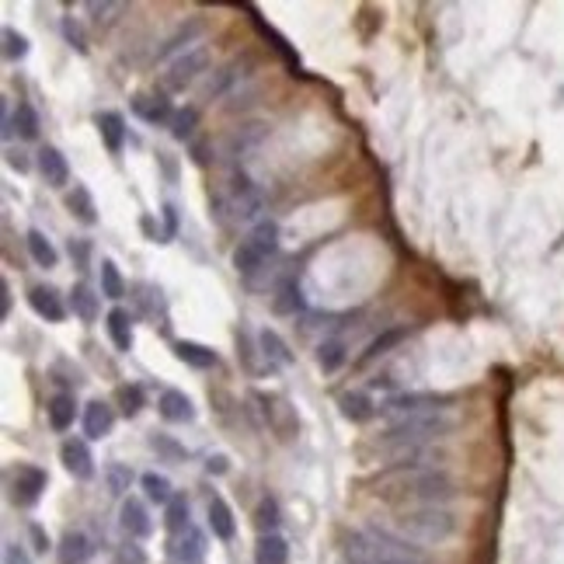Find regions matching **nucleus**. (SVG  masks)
Returning a JSON list of instances; mask_svg holds the SVG:
<instances>
[{
	"mask_svg": "<svg viewBox=\"0 0 564 564\" xmlns=\"http://www.w3.org/2000/svg\"><path fill=\"white\" fill-rule=\"evenodd\" d=\"M373 491L391 505L425 509L453 498V478L439 467H391L373 478Z\"/></svg>",
	"mask_w": 564,
	"mask_h": 564,
	"instance_id": "obj_1",
	"label": "nucleus"
},
{
	"mask_svg": "<svg viewBox=\"0 0 564 564\" xmlns=\"http://www.w3.org/2000/svg\"><path fill=\"white\" fill-rule=\"evenodd\" d=\"M345 561L349 564H429L425 554L407 544L401 536H394L391 529H363L352 533L345 544Z\"/></svg>",
	"mask_w": 564,
	"mask_h": 564,
	"instance_id": "obj_2",
	"label": "nucleus"
},
{
	"mask_svg": "<svg viewBox=\"0 0 564 564\" xmlns=\"http://www.w3.org/2000/svg\"><path fill=\"white\" fill-rule=\"evenodd\" d=\"M456 520L443 505H425V509H404L394 520V536L407 544H443L453 536Z\"/></svg>",
	"mask_w": 564,
	"mask_h": 564,
	"instance_id": "obj_3",
	"label": "nucleus"
},
{
	"mask_svg": "<svg viewBox=\"0 0 564 564\" xmlns=\"http://www.w3.org/2000/svg\"><path fill=\"white\" fill-rule=\"evenodd\" d=\"M205 67H209V52L202 45H196V49H189L185 56H178L167 67V74L161 77V87L164 91H185L199 74H205Z\"/></svg>",
	"mask_w": 564,
	"mask_h": 564,
	"instance_id": "obj_4",
	"label": "nucleus"
},
{
	"mask_svg": "<svg viewBox=\"0 0 564 564\" xmlns=\"http://www.w3.org/2000/svg\"><path fill=\"white\" fill-rule=\"evenodd\" d=\"M439 404H449V398H432V394H401V398H391V401L380 404V415L401 422V418H415V415H439L443 407Z\"/></svg>",
	"mask_w": 564,
	"mask_h": 564,
	"instance_id": "obj_5",
	"label": "nucleus"
},
{
	"mask_svg": "<svg viewBox=\"0 0 564 564\" xmlns=\"http://www.w3.org/2000/svg\"><path fill=\"white\" fill-rule=\"evenodd\" d=\"M45 491V471L36 463H18L11 474V498L14 505H36Z\"/></svg>",
	"mask_w": 564,
	"mask_h": 564,
	"instance_id": "obj_6",
	"label": "nucleus"
},
{
	"mask_svg": "<svg viewBox=\"0 0 564 564\" xmlns=\"http://www.w3.org/2000/svg\"><path fill=\"white\" fill-rule=\"evenodd\" d=\"M205 558V536L199 526H189L171 540V564H199Z\"/></svg>",
	"mask_w": 564,
	"mask_h": 564,
	"instance_id": "obj_7",
	"label": "nucleus"
},
{
	"mask_svg": "<svg viewBox=\"0 0 564 564\" xmlns=\"http://www.w3.org/2000/svg\"><path fill=\"white\" fill-rule=\"evenodd\" d=\"M60 460H63V467L74 474V478H94V456H91V449H87V439H67V443L60 446Z\"/></svg>",
	"mask_w": 564,
	"mask_h": 564,
	"instance_id": "obj_8",
	"label": "nucleus"
},
{
	"mask_svg": "<svg viewBox=\"0 0 564 564\" xmlns=\"http://www.w3.org/2000/svg\"><path fill=\"white\" fill-rule=\"evenodd\" d=\"M28 303H32V310L45 318L49 324H60L67 318V303H63V296L52 289V286H32L28 289Z\"/></svg>",
	"mask_w": 564,
	"mask_h": 564,
	"instance_id": "obj_9",
	"label": "nucleus"
},
{
	"mask_svg": "<svg viewBox=\"0 0 564 564\" xmlns=\"http://www.w3.org/2000/svg\"><path fill=\"white\" fill-rule=\"evenodd\" d=\"M39 174L45 178L49 189H63L70 181V164L56 147H42L39 150Z\"/></svg>",
	"mask_w": 564,
	"mask_h": 564,
	"instance_id": "obj_10",
	"label": "nucleus"
},
{
	"mask_svg": "<svg viewBox=\"0 0 564 564\" xmlns=\"http://www.w3.org/2000/svg\"><path fill=\"white\" fill-rule=\"evenodd\" d=\"M119 520H122V529L129 533V536H150L154 533V523H150V512H147V505L140 502V498H125L122 502V512H119Z\"/></svg>",
	"mask_w": 564,
	"mask_h": 564,
	"instance_id": "obj_11",
	"label": "nucleus"
},
{
	"mask_svg": "<svg viewBox=\"0 0 564 564\" xmlns=\"http://www.w3.org/2000/svg\"><path fill=\"white\" fill-rule=\"evenodd\" d=\"M116 425V411L105 401H91L84 407V436L87 439H105Z\"/></svg>",
	"mask_w": 564,
	"mask_h": 564,
	"instance_id": "obj_12",
	"label": "nucleus"
},
{
	"mask_svg": "<svg viewBox=\"0 0 564 564\" xmlns=\"http://www.w3.org/2000/svg\"><path fill=\"white\" fill-rule=\"evenodd\" d=\"M133 112L147 125H164V122L171 119V101L164 94H136L133 98Z\"/></svg>",
	"mask_w": 564,
	"mask_h": 564,
	"instance_id": "obj_13",
	"label": "nucleus"
},
{
	"mask_svg": "<svg viewBox=\"0 0 564 564\" xmlns=\"http://www.w3.org/2000/svg\"><path fill=\"white\" fill-rule=\"evenodd\" d=\"M209 529H213V536H220V540H234V533H238V523H234V512H230V505L220 498V495H213L209 498Z\"/></svg>",
	"mask_w": 564,
	"mask_h": 564,
	"instance_id": "obj_14",
	"label": "nucleus"
},
{
	"mask_svg": "<svg viewBox=\"0 0 564 564\" xmlns=\"http://www.w3.org/2000/svg\"><path fill=\"white\" fill-rule=\"evenodd\" d=\"M230 196H234V209H238V216H244V220H251V216H258V213H262V196L254 192V185H251L244 174H234V189H230Z\"/></svg>",
	"mask_w": 564,
	"mask_h": 564,
	"instance_id": "obj_15",
	"label": "nucleus"
},
{
	"mask_svg": "<svg viewBox=\"0 0 564 564\" xmlns=\"http://www.w3.org/2000/svg\"><path fill=\"white\" fill-rule=\"evenodd\" d=\"M289 558V544L279 533H262L254 544V564H286Z\"/></svg>",
	"mask_w": 564,
	"mask_h": 564,
	"instance_id": "obj_16",
	"label": "nucleus"
},
{
	"mask_svg": "<svg viewBox=\"0 0 564 564\" xmlns=\"http://www.w3.org/2000/svg\"><path fill=\"white\" fill-rule=\"evenodd\" d=\"M94 122H98V133H101L105 147H109L112 154H119L122 143H125V119H122L119 112H98Z\"/></svg>",
	"mask_w": 564,
	"mask_h": 564,
	"instance_id": "obj_17",
	"label": "nucleus"
},
{
	"mask_svg": "<svg viewBox=\"0 0 564 564\" xmlns=\"http://www.w3.org/2000/svg\"><path fill=\"white\" fill-rule=\"evenodd\" d=\"M157 407H161L164 422H192L196 418V407H192V401L181 391H164Z\"/></svg>",
	"mask_w": 564,
	"mask_h": 564,
	"instance_id": "obj_18",
	"label": "nucleus"
},
{
	"mask_svg": "<svg viewBox=\"0 0 564 564\" xmlns=\"http://www.w3.org/2000/svg\"><path fill=\"white\" fill-rule=\"evenodd\" d=\"M174 356L185 366H192V369H213V366L220 363V356H216L213 349L199 345V342H178V345H174Z\"/></svg>",
	"mask_w": 564,
	"mask_h": 564,
	"instance_id": "obj_19",
	"label": "nucleus"
},
{
	"mask_svg": "<svg viewBox=\"0 0 564 564\" xmlns=\"http://www.w3.org/2000/svg\"><path fill=\"white\" fill-rule=\"evenodd\" d=\"M109 338H112V345L119 349V352H129L133 349V318H129V310H109Z\"/></svg>",
	"mask_w": 564,
	"mask_h": 564,
	"instance_id": "obj_20",
	"label": "nucleus"
},
{
	"mask_svg": "<svg viewBox=\"0 0 564 564\" xmlns=\"http://www.w3.org/2000/svg\"><path fill=\"white\" fill-rule=\"evenodd\" d=\"M45 411H49V425L56 432H67L74 425V418H77V401H74V394H56Z\"/></svg>",
	"mask_w": 564,
	"mask_h": 564,
	"instance_id": "obj_21",
	"label": "nucleus"
},
{
	"mask_svg": "<svg viewBox=\"0 0 564 564\" xmlns=\"http://www.w3.org/2000/svg\"><path fill=\"white\" fill-rule=\"evenodd\" d=\"M258 345H262V356L269 359V366H289L293 363V352H289V345L279 338V331L265 327V331L258 334Z\"/></svg>",
	"mask_w": 564,
	"mask_h": 564,
	"instance_id": "obj_22",
	"label": "nucleus"
},
{
	"mask_svg": "<svg viewBox=\"0 0 564 564\" xmlns=\"http://www.w3.org/2000/svg\"><path fill=\"white\" fill-rule=\"evenodd\" d=\"M265 262H269V254H265L258 244L251 241V238H247V241H241V247L234 251V269H238L241 276H254V272H258Z\"/></svg>",
	"mask_w": 564,
	"mask_h": 564,
	"instance_id": "obj_23",
	"label": "nucleus"
},
{
	"mask_svg": "<svg viewBox=\"0 0 564 564\" xmlns=\"http://www.w3.org/2000/svg\"><path fill=\"white\" fill-rule=\"evenodd\" d=\"M25 244H28V254H32V262L39 265V269H56V262H60V254H56V247H52V241L42 234V230H28V238H25Z\"/></svg>",
	"mask_w": 564,
	"mask_h": 564,
	"instance_id": "obj_24",
	"label": "nucleus"
},
{
	"mask_svg": "<svg viewBox=\"0 0 564 564\" xmlns=\"http://www.w3.org/2000/svg\"><path fill=\"white\" fill-rule=\"evenodd\" d=\"M67 209L81 220L84 227H94L98 223V209H94V199H91V192L84 189V185H74V192L67 196Z\"/></svg>",
	"mask_w": 564,
	"mask_h": 564,
	"instance_id": "obj_25",
	"label": "nucleus"
},
{
	"mask_svg": "<svg viewBox=\"0 0 564 564\" xmlns=\"http://www.w3.org/2000/svg\"><path fill=\"white\" fill-rule=\"evenodd\" d=\"M91 558V540L84 533H67L60 540V564H84Z\"/></svg>",
	"mask_w": 564,
	"mask_h": 564,
	"instance_id": "obj_26",
	"label": "nucleus"
},
{
	"mask_svg": "<svg viewBox=\"0 0 564 564\" xmlns=\"http://www.w3.org/2000/svg\"><path fill=\"white\" fill-rule=\"evenodd\" d=\"M70 307H74V314H77L84 324L98 321V296H94L84 282H77V286L70 289Z\"/></svg>",
	"mask_w": 564,
	"mask_h": 564,
	"instance_id": "obj_27",
	"label": "nucleus"
},
{
	"mask_svg": "<svg viewBox=\"0 0 564 564\" xmlns=\"http://www.w3.org/2000/svg\"><path fill=\"white\" fill-rule=\"evenodd\" d=\"M18 129V136L21 140H36L39 136V112L28 105V101H21L18 109H14V116H11V133Z\"/></svg>",
	"mask_w": 564,
	"mask_h": 564,
	"instance_id": "obj_28",
	"label": "nucleus"
},
{
	"mask_svg": "<svg viewBox=\"0 0 564 564\" xmlns=\"http://www.w3.org/2000/svg\"><path fill=\"white\" fill-rule=\"evenodd\" d=\"M407 331H411V327H391V331H383L380 338H373V342H369V349H366L363 363H373V359L387 356L394 345H401L404 338H407Z\"/></svg>",
	"mask_w": 564,
	"mask_h": 564,
	"instance_id": "obj_29",
	"label": "nucleus"
},
{
	"mask_svg": "<svg viewBox=\"0 0 564 564\" xmlns=\"http://www.w3.org/2000/svg\"><path fill=\"white\" fill-rule=\"evenodd\" d=\"M164 526L171 529V536H178V533H185L189 529V498L185 495H174L171 498V505L164 509Z\"/></svg>",
	"mask_w": 564,
	"mask_h": 564,
	"instance_id": "obj_30",
	"label": "nucleus"
},
{
	"mask_svg": "<svg viewBox=\"0 0 564 564\" xmlns=\"http://www.w3.org/2000/svg\"><path fill=\"white\" fill-rule=\"evenodd\" d=\"M338 407H342V415H345L349 422H366V418H373V411H376V404L369 401L366 394H342V398H338Z\"/></svg>",
	"mask_w": 564,
	"mask_h": 564,
	"instance_id": "obj_31",
	"label": "nucleus"
},
{
	"mask_svg": "<svg viewBox=\"0 0 564 564\" xmlns=\"http://www.w3.org/2000/svg\"><path fill=\"white\" fill-rule=\"evenodd\" d=\"M199 32H202V21H199V18H192L189 25H181V28H178V32H174V36H171V39H167L161 49H157V60L171 56V52H178V49H185V45H192V39H196Z\"/></svg>",
	"mask_w": 564,
	"mask_h": 564,
	"instance_id": "obj_32",
	"label": "nucleus"
},
{
	"mask_svg": "<svg viewBox=\"0 0 564 564\" xmlns=\"http://www.w3.org/2000/svg\"><path fill=\"white\" fill-rule=\"evenodd\" d=\"M140 484H143V491H147L150 502H157V505H164V509L171 505L174 491H171V481H167V478H161V474H143Z\"/></svg>",
	"mask_w": 564,
	"mask_h": 564,
	"instance_id": "obj_33",
	"label": "nucleus"
},
{
	"mask_svg": "<svg viewBox=\"0 0 564 564\" xmlns=\"http://www.w3.org/2000/svg\"><path fill=\"white\" fill-rule=\"evenodd\" d=\"M101 296H109V300H122L125 296V282H122L119 269H116V262H101Z\"/></svg>",
	"mask_w": 564,
	"mask_h": 564,
	"instance_id": "obj_34",
	"label": "nucleus"
},
{
	"mask_svg": "<svg viewBox=\"0 0 564 564\" xmlns=\"http://www.w3.org/2000/svg\"><path fill=\"white\" fill-rule=\"evenodd\" d=\"M342 363H345V345L342 342L331 338V342H324L321 349H318V366H321L324 373H334Z\"/></svg>",
	"mask_w": 564,
	"mask_h": 564,
	"instance_id": "obj_35",
	"label": "nucleus"
},
{
	"mask_svg": "<svg viewBox=\"0 0 564 564\" xmlns=\"http://www.w3.org/2000/svg\"><path fill=\"white\" fill-rule=\"evenodd\" d=\"M254 523H258L262 533H276V526H279V502L276 498H262V505L254 512Z\"/></svg>",
	"mask_w": 564,
	"mask_h": 564,
	"instance_id": "obj_36",
	"label": "nucleus"
},
{
	"mask_svg": "<svg viewBox=\"0 0 564 564\" xmlns=\"http://www.w3.org/2000/svg\"><path fill=\"white\" fill-rule=\"evenodd\" d=\"M28 56V39L25 36H18L14 28H4V60H25Z\"/></svg>",
	"mask_w": 564,
	"mask_h": 564,
	"instance_id": "obj_37",
	"label": "nucleus"
},
{
	"mask_svg": "<svg viewBox=\"0 0 564 564\" xmlns=\"http://www.w3.org/2000/svg\"><path fill=\"white\" fill-rule=\"evenodd\" d=\"M150 446H154L161 456H167L171 463H181V460H185V446H178L171 436H164V432H154V436H150Z\"/></svg>",
	"mask_w": 564,
	"mask_h": 564,
	"instance_id": "obj_38",
	"label": "nucleus"
},
{
	"mask_svg": "<svg viewBox=\"0 0 564 564\" xmlns=\"http://www.w3.org/2000/svg\"><path fill=\"white\" fill-rule=\"evenodd\" d=\"M119 404H122V415H140V407H143V387H136V383H125L119 387Z\"/></svg>",
	"mask_w": 564,
	"mask_h": 564,
	"instance_id": "obj_39",
	"label": "nucleus"
},
{
	"mask_svg": "<svg viewBox=\"0 0 564 564\" xmlns=\"http://www.w3.org/2000/svg\"><path fill=\"white\" fill-rule=\"evenodd\" d=\"M293 310H300V293L293 282H282L279 296H276V314H293Z\"/></svg>",
	"mask_w": 564,
	"mask_h": 564,
	"instance_id": "obj_40",
	"label": "nucleus"
},
{
	"mask_svg": "<svg viewBox=\"0 0 564 564\" xmlns=\"http://www.w3.org/2000/svg\"><path fill=\"white\" fill-rule=\"evenodd\" d=\"M196 109H185V112H178L174 119H171V133H174V140H189L192 136V129H196Z\"/></svg>",
	"mask_w": 564,
	"mask_h": 564,
	"instance_id": "obj_41",
	"label": "nucleus"
},
{
	"mask_svg": "<svg viewBox=\"0 0 564 564\" xmlns=\"http://www.w3.org/2000/svg\"><path fill=\"white\" fill-rule=\"evenodd\" d=\"M122 11H125V4H87V14L94 18V25L112 21V14H122Z\"/></svg>",
	"mask_w": 564,
	"mask_h": 564,
	"instance_id": "obj_42",
	"label": "nucleus"
},
{
	"mask_svg": "<svg viewBox=\"0 0 564 564\" xmlns=\"http://www.w3.org/2000/svg\"><path fill=\"white\" fill-rule=\"evenodd\" d=\"M63 32H67V39L74 42V45H77V49H81V52H87V39H84L81 25H77V21H74V18H67V21H63Z\"/></svg>",
	"mask_w": 564,
	"mask_h": 564,
	"instance_id": "obj_43",
	"label": "nucleus"
},
{
	"mask_svg": "<svg viewBox=\"0 0 564 564\" xmlns=\"http://www.w3.org/2000/svg\"><path fill=\"white\" fill-rule=\"evenodd\" d=\"M4 564H32V558H28V551H25L21 544H7V551H4Z\"/></svg>",
	"mask_w": 564,
	"mask_h": 564,
	"instance_id": "obj_44",
	"label": "nucleus"
},
{
	"mask_svg": "<svg viewBox=\"0 0 564 564\" xmlns=\"http://www.w3.org/2000/svg\"><path fill=\"white\" fill-rule=\"evenodd\" d=\"M109 481H112V491L122 495V491L129 487V481H133V474H129L125 467H112V471H109Z\"/></svg>",
	"mask_w": 564,
	"mask_h": 564,
	"instance_id": "obj_45",
	"label": "nucleus"
},
{
	"mask_svg": "<svg viewBox=\"0 0 564 564\" xmlns=\"http://www.w3.org/2000/svg\"><path fill=\"white\" fill-rule=\"evenodd\" d=\"M164 223H167V238H174L178 234V213H174V205H164Z\"/></svg>",
	"mask_w": 564,
	"mask_h": 564,
	"instance_id": "obj_46",
	"label": "nucleus"
},
{
	"mask_svg": "<svg viewBox=\"0 0 564 564\" xmlns=\"http://www.w3.org/2000/svg\"><path fill=\"white\" fill-rule=\"evenodd\" d=\"M7 314H11V286L0 282V318L7 321Z\"/></svg>",
	"mask_w": 564,
	"mask_h": 564,
	"instance_id": "obj_47",
	"label": "nucleus"
},
{
	"mask_svg": "<svg viewBox=\"0 0 564 564\" xmlns=\"http://www.w3.org/2000/svg\"><path fill=\"white\" fill-rule=\"evenodd\" d=\"M205 471H209V474H227V456H209Z\"/></svg>",
	"mask_w": 564,
	"mask_h": 564,
	"instance_id": "obj_48",
	"label": "nucleus"
},
{
	"mask_svg": "<svg viewBox=\"0 0 564 564\" xmlns=\"http://www.w3.org/2000/svg\"><path fill=\"white\" fill-rule=\"evenodd\" d=\"M7 164H11V167H18V171H28V161H25V154H21V150H7Z\"/></svg>",
	"mask_w": 564,
	"mask_h": 564,
	"instance_id": "obj_49",
	"label": "nucleus"
},
{
	"mask_svg": "<svg viewBox=\"0 0 564 564\" xmlns=\"http://www.w3.org/2000/svg\"><path fill=\"white\" fill-rule=\"evenodd\" d=\"M143 230H147V238H154V241L161 238V230H157V223H154L150 216H143Z\"/></svg>",
	"mask_w": 564,
	"mask_h": 564,
	"instance_id": "obj_50",
	"label": "nucleus"
},
{
	"mask_svg": "<svg viewBox=\"0 0 564 564\" xmlns=\"http://www.w3.org/2000/svg\"><path fill=\"white\" fill-rule=\"evenodd\" d=\"M32 536H36V544H39V551H45V547H49V540L42 536V529H39V526H32Z\"/></svg>",
	"mask_w": 564,
	"mask_h": 564,
	"instance_id": "obj_51",
	"label": "nucleus"
}]
</instances>
